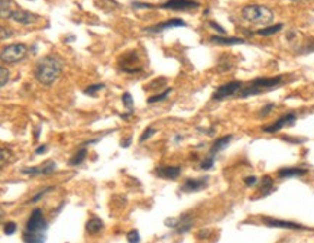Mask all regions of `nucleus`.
I'll return each mask as SVG.
<instances>
[{"label":"nucleus","mask_w":314,"mask_h":243,"mask_svg":"<svg viewBox=\"0 0 314 243\" xmlns=\"http://www.w3.org/2000/svg\"><path fill=\"white\" fill-rule=\"evenodd\" d=\"M63 60L57 55H45L44 58H41L38 61V64L35 66L34 69V75L36 78L38 83H41L42 86H51L54 84L61 72H63Z\"/></svg>","instance_id":"nucleus-1"},{"label":"nucleus","mask_w":314,"mask_h":243,"mask_svg":"<svg viewBox=\"0 0 314 243\" xmlns=\"http://www.w3.org/2000/svg\"><path fill=\"white\" fill-rule=\"evenodd\" d=\"M285 83V77L284 75H277V77H261V78H255L253 81H250L249 84L244 86L242 90L238 93L236 97L239 99H246L250 96H258V94H264L275 89H279L282 84Z\"/></svg>","instance_id":"nucleus-2"},{"label":"nucleus","mask_w":314,"mask_h":243,"mask_svg":"<svg viewBox=\"0 0 314 243\" xmlns=\"http://www.w3.org/2000/svg\"><path fill=\"white\" fill-rule=\"evenodd\" d=\"M242 18L253 25H269L274 21V12L262 4H247L242 9Z\"/></svg>","instance_id":"nucleus-3"},{"label":"nucleus","mask_w":314,"mask_h":243,"mask_svg":"<svg viewBox=\"0 0 314 243\" xmlns=\"http://www.w3.org/2000/svg\"><path fill=\"white\" fill-rule=\"evenodd\" d=\"M28 54V46L25 44H12L4 46L0 52V58L3 63H7V64H15V63H19L25 60Z\"/></svg>","instance_id":"nucleus-4"},{"label":"nucleus","mask_w":314,"mask_h":243,"mask_svg":"<svg viewBox=\"0 0 314 243\" xmlns=\"http://www.w3.org/2000/svg\"><path fill=\"white\" fill-rule=\"evenodd\" d=\"M25 230L31 233H45L48 230V221L44 217L42 208H34L29 219L26 220Z\"/></svg>","instance_id":"nucleus-5"},{"label":"nucleus","mask_w":314,"mask_h":243,"mask_svg":"<svg viewBox=\"0 0 314 243\" xmlns=\"http://www.w3.org/2000/svg\"><path fill=\"white\" fill-rule=\"evenodd\" d=\"M242 87H244V83L242 81H238V80L236 81L226 83V84L214 90V93L211 94V100H214V102H223L226 99L235 97V96H238V93L242 90Z\"/></svg>","instance_id":"nucleus-6"},{"label":"nucleus","mask_w":314,"mask_h":243,"mask_svg":"<svg viewBox=\"0 0 314 243\" xmlns=\"http://www.w3.org/2000/svg\"><path fill=\"white\" fill-rule=\"evenodd\" d=\"M119 67L123 72H128V74H136L143 69L136 51H129L128 54L122 55L119 60Z\"/></svg>","instance_id":"nucleus-7"},{"label":"nucleus","mask_w":314,"mask_h":243,"mask_svg":"<svg viewBox=\"0 0 314 243\" xmlns=\"http://www.w3.org/2000/svg\"><path fill=\"white\" fill-rule=\"evenodd\" d=\"M200 6L199 1L196 0H167L162 4H159V9H165V10H174V12H187V10H193L197 9Z\"/></svg>","instance_id":"nucleus-8"},{"label":"nucleus","mask_w":314,"mask_h":243,"mask_svg":"<svg viewBox=\"0 0 314 243\" xmlns=\"http://www.w3.org/2000/svg\"><path fill=\"white\" fill-rule=\"evenodd\" d=\"M297 122V114L294 111H290L284 116H281L279 119H277L274 123H271L268 126H264L262 131L265 133H277L279 131H282L284 128H288V126H294Z\"/></svg>","instance_id":"nucleus-9"},{"label":"nucleus","mask_w":314,"mask_h":243,"mask_svg":"<svg viewBox=\"0 0 314 243\" xmlns=\"http://www.w3.org/2000/svg\"><path fill=\"white\" fill-rule=\"evenodd\" d=\"M165 224L168 227H171V229H175L177 233H179V235H184V233H187V232L191 230V227H193V219H191V216L188 213H185V214L179 216L178 219H168V220H165Z\"/></svg>","instance_id":"nucleus-10"},{"label":"nucleus","mask_w":314,"mask_h":243,"mask_svg":"<svg viewBox=\"0 0 314 243\" xmlns=\"http://www.w3.org/2000/svg\"><path fill=\"white\" fill-rule=\"evenodd\" d=\"M262 223L268 227H277V229H287V230H310L307 226H303L295 221L279 220L274 217H262Z\"/></svg>","instance_id":"nucleus-11"},{"label":"nucleus","mask_w":314,"mask_h":243,"mask_svg":"<svg viewBox=\"0 0 314 243\" xmlns=\"http://www.w3.org/2000/svg\"><path fill=\"white\" fill-rule=\"evenodd\" d=\"M57 170V164L54 161H46L42 165L38 167H26L22 170V174L25 175H48L52 174Z\"/></svg>","instance_id":"nucleus-12"},{"label":"nucleus","mask_w":314,"mask_h":243,"mask_svg":"<svg viewBox=\"0 0 314 243\" xmlns=\"http://www.w3.org/2000/svg\"><path fill=\"white\" fill-rule=\"evenodd\" d=\"M209 185V177L188 178L179 188L182 193H199Z\"/></svg>","instance_id":"nucleus-13"},{"label":"nucleus","mask_w":314,"mask_h":243,"mask_svg":"<svg viewBox=\"0 0 314 243\" xmlns=\"http://www.w3.org/2000/svg\"><path fill=\"white\" fill-rule=\"evenodd\" d=\"M10 19H13L15 22L21 23V25H35V23H38L41 21V16L36 15V13H32V12H29V10H23V9L19 7V9L12 15Z\"/></svg>","instance_id":"nucleus-14"},{"label":"nucleus","mask_w":314,"mask_h":243,"mask_svg":"<svg viewBox=\"0 0 314 243\" xmlns=\"http://www.w3.org/2000/svg\"><path fill=\"white\" fill-rule=\"evenodd\" d=\"M182 170L181 167H177V165H161V167H157L155 170V175L159 178H164V179H177V178L181 175Z\"/></svg>","instance_id":"nucleus-15"},{"label":"nucleus","mask_w":314,"mask_h":243,"mask_svg":"<svg viewBox=\"0 0 314 243\" xmlns=\"http://www.w3.org/2000/svg\"><path fill=\"white\" fill-rule=\"evenodd\" d=\"M185 25L187 23L184 22L182 19L175 18V19H170V21H165V22L157 23L154 26H148V28H145V31L149 32V34H158V32H162V31H167V29H173V28H178V26H185Z\"/></svg>","instance_id":"nucleus-16"},{"label":"nucleus","mask_w":314,"mask_h":243,"mask_svg":"<svg viewBox=\"0 0 314 243\" xmlns=\"http://www.w3.org/2000/svg\"><path fill=\"white\" fill-rule=\"evenodd\" d=\"M309 173L307 168H300V167H285L278 170L277 175L281 179H288V178H297V177H304Z\"/></svg>","instance_id":"nucleus-17"},{"label":"nucleus","mask_w":314,"mask_h":243,"mask_svg":"<svg viewBox=\"0 0 314 243\" xmlns=\"http://www.w3.org/2000/svg\"><path fill=\"white\" fill-rule=\"evenodd\" d=\"M210 41L216 45H224V46H232V45H244L246 41L242 38L236 36H224V35H213Z\"/></svg>","instance_id":"nucleus-18"},{"label":"nucleus","mask_w":314,"mask_h":243,"mask_svg":"<svg viewBox=\"0 0 314 243\" xmlns=\"http://www.w3.org/2000/svg\"><path fill=\"white\" fill-rule=\"evenodd\" d=\"M19 9L18 3L13 0H1L0 1V15L1 19H10L12 15Z\"/></svg>","instance_id":"nucleus-19"},{"label":"nucleus","mask_w":314,"mask_h":243,"mask_svg":"<svg viewBox=\"0 0 314 243\" xmlns=\"http://www.w3.org/2000/svg\"><path fill=\"white\" fill-rule=\"evenodd\" d=\"M232 139H233L232 135H226V136H222V138L216 139L214 143H213V146H211V149H210V154L216 155L219 154V152H222V151H224V149L230 145Z\"/></svg>","instance_id":"nucleus-20"},{"label":"nucleus","mask_w":314,"mask_h":243,"mask_svg":"<svg viewBox=\"0 0 314 243\" xmlns=\"http://www.w3.org/2000/svg\"><path fill=\"white\" fill-rule=\"evenodd\" d=\"M274 190H275L274 179L269 177V175H264L262 179H261V187H259V193H261V196H262V197L269 196Z\"/></svg>","instance_id":"nucleus-21"},{"label":"nucleus","mask_w":314,"mask_h":243,"mask_svg":"<svg viewBox=\"0 0 314 243\" xmlns=\"http://www.w3.org/2000/svg\"><path fill=\"white\" fill-rule=\"evenodd\" d=\"M103 221L100 220L99 217H91L90 220H87L86 223V230L89 232L90 235H96V233H99L100 230H103Z\"/></svg>","instance_id":"nucleus-22"},{"label":"nucleus","mask_w":314,"mask_h":243,"mask_svg":"<svg viewBox=\"0 0 314 243\" xmlns=\"http://www.w3.org/2000/svg\"><path fill=\"white\" fill-rule=\"evenodd\" d=\"M22 241L25 243H45L46 238L45 233H31V232H23Z\"/></svg>","instance_id":"nucleus-23"},{"label":"nucleus","mask_w":314,"mask_h":243,"mask_svg":"<svg viewBox=\"0 0 314 243\" xmlns=\"http://www.w3.org/2000/svg\"><path fill=\"white\" fill-rule=\"evenodd\" d=\"M86 156H87V148H86V146H81V148L77 151V154H74V156H71V158H70L68 165H71V167H77V165H80V164H83V162H84Z\"/></svg>","instance_id":"nucleus-24"},{"label":"nucleus","mask_w":314,"mask_h":243,"mask_svg":"<svg viewBox=\"0 0 314 243\" xmlns=\"http://www.w3.org/2000/svg\"><path fill=\"white\" fill-rule=\"evenodd\" d=\"M282 28H284V25H282V23H277V25H271V26H267V28H264V29L256 31V34H258V35H261V36H269V35L278 34Z\"/></svg>","instance_id":"nucleus-25"},{"label":"nucleus","mask_w":314,"mask_h":243,"mask_svg":"<svg viewBox=\"0 0 314 243\" xmlns=\"http://www.w3.org/2000/svg\"><path fill=\"white\" fill-rule=\"evenodd\" d=\"M171 91H173V89H171V87H167V89L164 90L162 93L155 94V96H151V97L148 99V103H149V104H154V103H158V102H162V100H165Z\"/></svg>","instance_id":"nucleus-26"},{"label":"nucleus","mask_w":314,"mask_h":243,"mask_svg":"<svg viewBox=\"0 0 314 243\" xmlns=\"http://www.w3.org/2000/svg\"><path fill=\"white\" fill-rule=\"evenodd\" d=\"M122 103L126 107V110L134 113V99H132L131 93H123L122 94Z\"/></svg>","instance_id":"nucleus-27"},{"label":"nucleus","mask_w":314,"mask_h":243,"mask_svg":"<svg viewBox=\"0 0 314 243\" xmlns=\"http://www.w3.org/2000/svg\"><path fill=\"white\" fill-rule=\"evenodd\" d=\"M214 162H216V156L209 154L204 159H203L202 162H200V170H210V168H213Z\"/></svg>","instance_id":"nucleus-28"},{"label":"nucleus","mask_w":314,"mask_h":243,"mask_svg":"<svg viewBox=\"0 0 314 243\" xmlns=\"http://www.w3.org/2000/svg\"><path fill=\"white\" fill-rule=\"evenodd\" d=\"M106 86L103 84V83H99V84H91L89 86L87 89H84V94H87V96H91V97H94L96 94H97V91H102V90L105 89Z\"/></svg>","instance_id":"nucleus-29"},{"label":"nucleus","mask_w":314,"mask_h":243,"mask_svg":"<svg viewBox=\"0 0 314 243\" xmlns=\"http://www.w3.org/2000/svg\"><path fill=\"white\" fill-rule=\"evenodd\" d=\"M155 133H157V131H155V129H154L152 126H148V128H146V129L143 131V133L140 135V138H139V143H143L145 140L151 139V138H152V136H154Z\"/></svg>","instance_id":"nucleus-30"},{"label":"nucleus","mask_w":314,"mask_h":243,"mask_svg":"<svg viewBox=\"0 0 314 243\" xmlns=\"http://www.w3.org/2000/svg\"><path fill=\"white\" fill-rule=\"evenodd\" d=\"M126 241L128 243H140V235H139V232L138 230H129L128 232V235H126Z\"/></svg>","instance_id":"nucleus-31"},{"label":"nucleus","mask_w":314,"mask_h":243,"mask_svg":"<svg viewBox=\"0 0 314 243\" xmlns=\"http://www.w3.org/2000/svg\"><path fill=\"white\" fill-rule=\"evenodd\" d=\"M10 75V72H9V69L6 68V67H1L0 68V86L1 87H4L6 84H7V81H9V77Z\"/></svg>","instance_id":"nucleus-32"},{"label":"nucleus","mask_w":314,"mask_h":243,"mask_svg":"<svg viewBox=\"0 0 314 243\" xmlns=\"http://www.w3.org/2000/svg\"><path fill=\"white\" fill-rule=\"evenodd\" d=\"M13 35H15V32H13L12 28H9V26H1V29H0V38H1L3 41L12 38Z\"/></svg>","instance_id":"nucleus-33"},{"label":"nucleus","mask_w":314,"mask_h":243,"mask_svg":"<svg viewBox=\"0 0 314 243\" xmlns=\"http://www.w3.org/2000/svg\"><path fill=\"white\" fill-rule=\"evenodd\" d=\"M16 223L15 221H7V223H4V226H3V232L6 233V235H9V236H12V235H15V232H16Z\"/></svg>","instance_id":"nucleus-34"},{"label":"nucleus","mask_w":314,"mask_h":243,"mask_svg":"<svg viewBox=\"0 0 314 243\" xmlns=\"http://www.w3.org/2000/svg\"><path fill=\"white\" fill-rule=\"evenodd\" d=\"M52 190H54V187H46V188H44L42 191H39L36 196H34L32 199L29 200V203H36V201H39V200L42 199V197H45V196H46L49 191H52Z\"/></svg>","instance_id":"nucleus-35"},{"label":"nucleus","mask_w":314,"mask_h":243,"mask_svg":"<svg viewBox=\"0 0 314 243\" xmlns=\"http://www.w3.org/2000/svg\"><path fill=\"white\" fill-rule=\"evenodd\" d=\"M275 109V103H268L267 106H264L262 109H261V111H259V117H267V116H269L271 113H272V110Z\"/></svg>","instance_id":"nucleus-36"},{"label":"nucleus","mask_w":314,"mask_h":243,"mask_svg":"<svg viewBox=\"0 0 314 243\" xmlns=\"http://www.w3.org/2000/svg\"><path fill=\"white\" fill-rule=\"evenodd\" d=\"M209 26H211V28H213L214 31H217L220 35H226V29H224L222 25H219L217 22H214V21H210V22H209Z\"/></svg>","instance_id":"nucleus-37"},{"label":"nucleus","mask_w":314,"mask_h":243,"mask_svg":"<svg viewBox=\"0 0 314 243\" xmlns=\"http://www.w3.org/2000/svg\"><path fill=\"white\" fill-rule=\"evenodd\" d=\"M244 182H245V185H247V187H253V185H256L259 182V179H258V177H255V175H249V177L244 179Z\"/></svg>","instance_id":"nucleus-38"},{"label":"nucleus","mask_w":314,"mask_h":243,"mask_svg":"<svg viewBox=\"0 0 314 243\" xmlns=\"http://www.w3.org/2000/svg\"><path fill=\"white\" fill-rule=\"evenodd\" d=\"M132 7L134 9H152L154 6L149 4V3H139V1H134L132 3Z\"/></svg>","instance_id":"nucleus-39"},{"label":"nucleus","mask_w":314,"mask_h":243,"mask_svg":"<svg viewBox=\"0 0 314 243\" xmlns=\"http://www.w3.org/2000/svg\"><path fill=\"white\" fill-rule=\"evenodd\" d=\"M46 151H48V146H46V145H42V146H39V148H36V149H35V154L36 155L45 154Z\"/></svg>","instance_id":"nucleus-40"},{"label":"nucleus","mask_w":314,"mask_h":243,"mask_svg":"<svg viewBox=\"0 0 314 243\" xmlns=\"http://www.w3.org/2000/svg\"><path fill=\"white\" fill-rule=\"evenodd\" d=\"M282 139L287 140V142H291V143H300V142H303V139H294V138H290V136H284Z\"/></svg>","instance_id":"nucleus-41"},{"label":"nucleus","mask_w":314,"mask_h":243,"mask_svg":"<svg viewBox=\"0 0 314 243\" xmlns=\"http://www.w3.org/2000/svg\"><path fill=\"white\" fill-rule=\"evenodd\" d=\"M131 142H132V138H128L126 140H122V142H120V146H122V148H128V146L131 145Z\"/></svg>","instance_id":"nucleus-42"},{"label":"nucleus","mask_w":314,"mask_h":243,"mask_svg":"<svg viewBox=\"0 0 314 243\" xmlns=\"http://www.w3.org/2000/svg\"><path fill=\"white\" fill-rule=\"evenodd\" d=\"M209 235H210V230H202V232H199V235H197V236H199L200 239H204L203 236H209Z\"/></svg>","instance_id":"nucleus-43"},{"label":"nucleus","mask_w":314,"mask_h":243,"mask_svg":"<svg viewBox=\"0 0 314 243\" xmlns=\"http://www.w3.org/2000/svg\"><path fill=\"white\" fill-rule=\"evenodd\" d=\"M96 142H99V139H90V140L83 143V146H89V145H93V143H96Z\"/></svg>","instance_id":"nucleus-44"},{"label":"nucleus","mask_w":314,"mask_h":243,"mask_svg":"<svg viewBox=\"0 0 314 243\" xmlns=\"http://www.w3.org/2000/svg\"><path fill=\"white\" fill-rule=\"evenodd\" d=\"M181 140H182V135H181V133H177V135L174 136V142H175V143H178V142H181Z\"/></svg>","instance_id":"nucleus-45"},{"label":"nucleus","mask_w":314,"mask_h":243,"mask_svg":"<svg viewBox=\"0 0 314 243\" xmlns=\"http://www.w3.org/2000/svg\"><path fill=\"white\" fill-rule=\"evenodd\" d=\"M294 36H295V32H294V31H290V32L287 34V39H288V41H291Z\"/></svg>","instance_id":"nucleus-46"},{"label":"nucleus","mask_w":314,"mask_h":243,"mask_svg":"<svg viewBox=\"0 0 314 243\" xmlns=\"http://www.w3.org/2000/svg\"><path fill=\"white\" fill-rule=\"evenodd\" d=\"M74 38H75V36H68V38H66L64 41H66V42H71V39H74Z\"/></svg>","instance_id":"nucleus-47"},{"label":"nucleus","mask_w":314,"mask_h":243,"mask_svg":"<svg viewBox=\"0 0 314 243\" xmlns=\"http://www.w3.org/2000/svg\"><path fill=\"white\" fill-rule=\"evenodd\" d=\"M291 1H303V0H291Z\"/></svg>","instance_id":"nucleus-48"}]
</instances>
